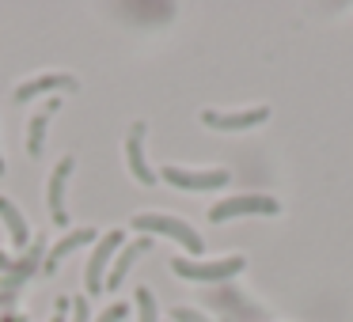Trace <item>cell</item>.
I'll list each match as a JSON object with an SVG mask.
<instances>
[{"mask_svg":"<svg viewBox=\"0 0 353 322\" xmlns=\"http://www.w3.org/2000/svg\"><path fill=\"white\" fill-rule=\"evenodd\" d=\"M133 231H148V235H168V239H175V243L183 246L186 254H201V250H205L201 235H198V231H194L186 220H179V216L137 213V216H133Z\"/></svg>","mask_w":353,"mask_h":322,"instance_id":"1","label":"cell"},{"mask_svg":"<svg viewBox=\"0 0 353 322\" xmlns=\"http://www.w3.org/2000/svg\"><path fill=\"white\" fill-rule=\"evenodd\" d=\"M125 246V231L110 228L99 235V243H95L92 258H88L84 266V288L92 292V296H99V292H107V273H110V261H114V254Z\"/></svg>","mask_w":353,"mask_h":322,"instance_id":"2","label":"cell"},{"mask_svg":"<svg viewBox=\"0 0 353 322\" xmlns=\"http://www.w3.org/2000/svg\"><path fill=\"white\" fill-rule=\"evenodd\" d=\"M247 266L243 254H228V258H216V261H194V258H171V273L186 277V281H228L236 277L239 269Z\"/></svg>","mask_w":353,"mask_h":322,"instance_id":"3","label":"cell"},{"mask_svg":"<svg viewBox=\"0 0 353 322\" xmlns=\"http://www.w3.org/2000/svg\"><path fill=\"white\" fill-rule=\"evenodd\" d=\"M42 261H46V235H34V243L27 246V250L19 254L16 261H12L8 273H0V292L16 299V296H19V288H23V284L42 269Z\"/></svg>","mask_w":353,"mask_h":322,"instance_id":"4","label":"cell"},{"mask_svg":"<svg viewBox=\"0 0 353 322\" xmlns=\"http://www.w3.org/2000/svg\"><path fill=\"white\" fill-rule=\"evenodd\" d=\"M277 213H281V201L262 197V193H243V197L216 201V205L209 208V220L224 224V220H236V216H277Z\"/></svg>","mask_w":353,"mask_h":322,"instance_id":"5","label":"cell"},{"mask_svg":"<svg viewBox=\"0 0 353 322\" xmlns=\"http://www.w3.org/2000/svg\"><path fill=\"white\" fill-rule=\"evenodd\" d=\"M160 178L168 186H175V190H221V186H228V171L221 167H209V171H186V167H175V163H168V167L160 171Z\"/></svg>","mask_w":353,"mask_h":322,"instance_id":"6","label":"cell"},{"mask_svg":"<svg viewBox=\"0 0 353 322\" xmlns=\"http://www.w3.org/2000/svg\"><path fill=\"white\" fill-rule=\"evenodd\" d=\"M270 118L266 107H251V110H201V122L209 129H221V133H243V129H254Z\"/></svg>","mask_w":353,"mask_h":322,"instance_id":"7","label":"cell"},{"mask_svg":"<svg viewBox=\"0 0 353 322\" xmlns=\"http://www.w3.org/2000/svg\"><path fill=\"white\" fill-rule=\"evenodd\" d=\"M72 155H61L54 167V175H50V186H46V205H50V216H54L57 228H65L69 224V208H65V182H69L72 175Z\"/></svg>","mask_w":353,"mask_h":322,"instance_id":"8","label":"cell"},{"mask_svg":"<svg viewBox=\"0 0 353 322\" xmlns=\"http://www.w3.org/2000/svg\"><path fill=\"white\" fill-rule=\"evenodd\" d=\"M125 163H130L133 178L141 186H156V171L145 160V122H133L130 133H125Z\"/></svg>","mask_w":353,"mask_h":322,"instance_id":"9","label":"cell"},{"mask_svg":"<svg viewBox=\"0 0 353 322\" xmlns=\"http://www.w3.org/2000/svg\"><path fill=\"white\" fill-rule=\"evenodd\" d=\"M77 80L69 76V72H42V76H31V80H23V84L16 87V103H31V99H39V95H46V92H77Z\"/></svg>","mask_w":353,"mask_h":322,"instance_id":"10","label":"cell"},{"mask_svg":"<svg viewBox=\"0 0 353 322\" xmlns=\"http://www.w3.org/2000/svg\"><path fill=\"white\" fill-rule=\"evenodd\" d=\"M88 243H99V231H95V228H77V231H69L61 243H54V246L46 250L42 273H57V266H61V261L69 258L72 250H80V246H88Z\"/></svg>","mask_w":353,"mask_h":322,"instance_id":"11","label":"cell"},{"mask_svg":"<svg viewBox=\"0 0 353 322\" xmlns=\"http://www.w3.org/2000/svg\"><path fill=\"white\" fill-rule=\"evenodd\" d=\"M54 110H61V99L50 95V99L42 103V110H34V118L27 122V155H31V160H39L42 148H46V125H50V118H54Z\"/></svg>","mask_w":353,"mask_h":322,"instance_id":"12","label":"cell"},{"mask_svg":"<svg viewBox=\"0 0 353 322\" xmlns=\"http://www.w3.org/2000/svg\"><path fill=\"white\" fill-rule=\"evenodd\" d=\"M148 239H130V243L122 246V250L114 254V261H110V273H107V292H114V288H122V281H125V273L133 269V261L141 258V254H148Z\"/></svg>","mask_w":353,"mask_h":322,"instance_id":"13","label":"cell"},{"mask_svg":"<svg viewBox=\"0 0 353 322\" xmlns=\"http://www.w3.org/2000/svg\"><path fill=\"white\" fill-rule=\"evenodd\" d=\"M0 220H4V228H8V239H12L16 250H27V246H31V228H27L23 213H19L16 201L4 197V193H0Z\"/></svg>","mask_w":353,"mask_h":322,"instance_id":"14","label":"cell"},{"mask_svg":"<svg viewBox=\"0 0 353 322\" xmlns=\"http://www.w3.org/2000/svg\"><path fill=\"white\" fill-rule=\"evenodd\" d=\"M137 322H160V307H156L152 288H137Z\"/></svg>","mask_w":353,"mask_h":322,"instance_id":"15","label":"cell"},{"mask_svg":"<svg viewBox=\"0 0 353 322\" xmlns=\"http://www.w3.org/2000/svg\"><path fill=\"white\" fill-rule=\"evenodd\" d=\"M125 314H130V307H125V303H110V307H107V311H103L95 322H122Z\"/></svg>","mask_w":353,"mask_h":322,"instance_id":"16","label":"cell"},{"mask_svg":"<svg viewBox=\"0 0 353 322\" xmlns=\"http://www.w3.org/2000/svg\"><path fill=\"white\" fill-rule=\"evenodd\" d=\"M69 322H92V314H88V299H84V296L72 299V319H69Z\"/></svg>","mask_w":353,"mask_h":322,"instance_id":"17","label":"cell"},{"mask_svg":"<svg viewBox=\"0 0 353 322\" xmlns=\"http://www.w3.org/2000/svg\"><path fill=\"white\" fill-rule=\"evenodd\" d=\"M65 314H72V299L57 296V303H54V319H50V322H65Z\"/></svg>","mask_w":353,"mask_h":322,"instance_id":"18","label":"cell"},{"mask_svg":"<svg viewBox=\"0 0 353 322\" xmlns=\"http://www.w3.org/2000/svg\"><path fill=\"white\" fill-rule=\"evenodd\" d=\"M175 322H209V319L198 311H190V307H175Z\"/></svg>","mask_w":353,"mask_h":322,"instance_id":"19","label":"cell"},{"mask_svg":"<svg viewBox=\"0 0 353 322\" xmlns=\"http://www.w3.org/2000/svg\"><path fill=\"white\" fill-rule=\"evenodd\" d=\"M0 322H27L19 311H0Z\"/></svg>","mask_w":353,"mask_h":322,"instance_id":"20","label":"cell"},{"mask_svg":"<svg viewBox=\"0 0 353 322\" xmlns=\"http://www.w3.org/2000/svg\"><path fill=\"white\" fill-rule=\"evenodd\" d=\"M12 261H16V258H8V254L0 250V273H8V269H12Z\"/></svg>","mask_w":353,"mask_h":322,"instance_id":"21","label":"cell"},{"mask_svg":"<svg viewBox=\"0 0 353 322\" xmlns=\"http://www.w3.org/2000/svg\"><path fill=\"white\" fill-rule=\"evenodd\" d=\"M0 175H4V152H0Z\"/></svg>","mask_w":353,"mask_h":322,"instance_id":"22","label":"cell"}]
</instances>
